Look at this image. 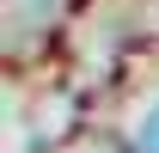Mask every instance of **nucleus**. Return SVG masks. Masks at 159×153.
Returning a JSON list of instances; mask_svg holds the SVG:
<instances>
[{
  "label": "nucleus",
  "mask_w": 159,
  "mask_h": 153,
  "mask_svg": "<svg viewBox=\"0 0 159 153\" xmlns=\"http://www.w3.org/2000/svg\"><path fill=\"white\" fill-rule=\"evenodd\" d=\"M141 153H159V104L141 116Z\"/></svg>",
  "instance_id": "f257e3e1"
}]
</instances>
